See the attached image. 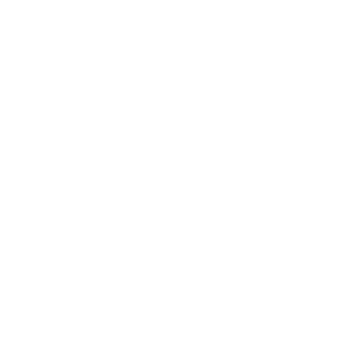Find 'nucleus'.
Wrapping results in <instances>:
<instances>
[]
</instances>
